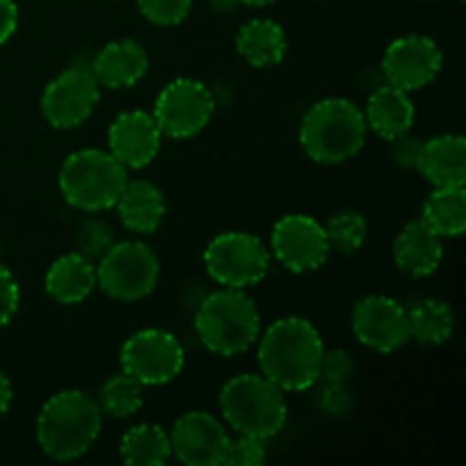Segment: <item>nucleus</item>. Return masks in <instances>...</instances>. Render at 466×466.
Instances as JSON below:
<instances>
[{"label": "nucleus", "instance_id": "nucleus-1", "mask_svg": "<svg viewBox=\"0 0 466 466\" xmlns=\"http://www.w3.org/2000/svg\"><path fill=\"white\" fill-rule=\"evenodd\" d=\"M321 335L303 317L273 321L259 339V369L282 391H305L321 380Z\"/></svg>", "mask_w": 466, "mask_h": 466}, {"label": "nucleus", "instance_id": "nucleus-2", "mask_svg": "<svg viewBox=\"0 0 466 466\" xmlns=\"http://www.w3.org/2000/svg\"><path fill=\"white\" fill-rule=\"evenodd\" d=\"M103 431V410L89 394L66 390L48 399L36 419V440L48 458L71 462L85 455Z\"/></svg>", "mask_w": 466, "mask_h": 466}, {"label": "nucleus", "instance_id": "nucleus-3", "mask_svg": "<svg viewBox=\"0 0 466 466\" xmlns=\"http://www.w3.org/2000/svg\"><path fill=\"white\" fill-rule=\"evenodd\" d=\"M367 141L364 112L349 98L314 103L303 116L300 146L319 164H339L355 157Z\"/></svg>", "mask_w": 466, "mask_h": 466}, {"label": "nucleus", "instance_id": "nucleus-4", "mask_svg": "<svg viewBox=\"0 0 466 466\" xmlns=\"http://www.w3.org/2000/svg\"><path fill=\"white\" fill-rule=\"evenodd\" d=\"M196 332L208 350L221 358L246 353L259 337V312L241 289L209 294L196 312Z\"/></svg>", "mask_w": 466, "mask_h": 466}, {"label": "nucleus", "instance_id": "nucleus-5", "mask_svg": "<svg viewBox=\"0 0 466 466\" xmlns=\"http://www.w3.org/2000/svg\"><path fill=\"white\" fill-rule=\"evenodd\" d=\"M223 419L239 435L271 440L285 428V391L268 378L244 373L223 385L218 396Z\"/></svg>", "mask_w": 466, "mask_h": 466}, {"label": "nucleus", "instance_id": "nucleus-6", "mask_svg": "<svg viewBox=\"0 0 466 466\" xmlns=\"http://www.w3.org/2000/svg\"><path fill=\"white\" fill-rule=\"evenodd\" d=\"M127 182V168L98 148L68 155L59 171V191L68 205L85 212H103L116 205Z\"/></svg>", "mask_w": 466, "mask_h": 466}, {"label": "nucleus", "instance_id": "nucleus-7", "mask_svg": "<svg viewBox=\"0 0 466 466\" xmlns=\"http://www.w3.org/2000/svg\"><path fill=\"white\" fill-rule=\"evenodd\" d=\"M159 259L141 241H114L107 253L100 255L96 267V287L109 299L132 303L141 300L157 287Z\"/></svg>", "mask_w": 466, "mask_h": 466}, {"label": "nucleus", "instance_id": "nucleus-8", "mask_svg": "<svg viewBox=\"0 0 466 466\" xmlns=\"http://www.w3.org/2000/svg\"><path fill=\"white\" fill-rule=\"evenodd\" d=\"M268 258L262 239L248 232H226L209 241L205 248V268L218 285L230 289L253 287L267 276Z\"/></svg>", "mask_w": 466, "mask_h": 466}, {"label": "nucleus", "instance_id": "nucleus-9", "mask_svg": "<svg viewBox=\"0 0 466 466\" xmlns=\"http://www.w3.org/2000/svg\"><path fill=\"white\" fill-rule=\"evenodd\" d=\"M214 114V96L203 82L177 77L168 82L155 100V121L162 135L171 139H189L198 135Z\"/></svg>", "mask_w": 466, "mask_h": 466}, {"label": "nucleus", "instance_id": "nucleus-10", "mask_svg": "<svg viewBox=\"0 0 466 466\" xmlns=\"http://www.w3.org/2000/svg\"><path fill=\"white\" fill-rule=\"evenodd\" d=\"M121 367L141 385H167L185 367V349L167 330L135 332L121 349Z\"/></svg>", "mask_w": 466, "mask_h": 466}, {"label": "nucleus", "instance_id": "nucleus-11", "mask_svg": "<svg viewBox=\"0 0 466 466\" xmlns=\"http://www.w3.org/2000/svg\"><path fill=\"white\" fill-rule=\"evenodd\" d=\"M98 98L100 85L96 82L94 73L89 68L71 66L46 86L41 96V112L50 126L68 130L91 116Z\"/></svg>", "mask_w": 466, "mask_h": 466}, {"label": "nucleus", "instance_id": "nucleus-12", "mask_svg": "<svg viewBox=\"0 0 466 466\" xmlns=\"http://www.w3.org/2000/svg\"><path fill=\"white\" fill-rule=\"evenodd\" d=\"M271 248L278 262L291 273L317 271L330 255L326 228L305 214H289L276 223Z\"/></svg>", "mask_w": 466, "mask_h": 466}, {"label": "nucleus", "instance_id": "nucleus-13", "mask_svg": "<svg viewBox=\"0 0 466 466\" xmlns=\"http://www.w3.org/2000/svg\"><path fill=\"white\" fill-rule=\"evenodd\" d=\"M441 71V50L431 36H400L382 57V76L387 85L403 91H417L431 85Z\"/></svg>", "mask_w": 466, "mask_h": 466}, {"label": "nucleus", "instance_id": "nucleus-14", "mask_svg": "<svg viewBox=\"0 0 466 466\" xmlns=\"http://www.w3.org/2000/svg\"><path fill=\"white\" fill-rule=\"evenodd\" d=\"M353 332L367 349L394 353L410 341L408 309L390 296H367L353 309Z\"/></svg>", "mask_w": 466, "mask_h": 466}, {"label": "nucleus", "instance_id": "nucleus-15", "mask_svg": "<svg viewBox=\"0 0 466 466\" xmlns=\"http://www.w3.org/2000/svg\"><path fill=\"white\" fill-rule=\"evenodd\" d=\"M171 455L187 466H221L228 446V432L218 419L208 412H187L173 423L168 435Z\"/></svg>", "mask_w": 466, "mask_h": 466}, {"label": "nucleus", "instance_id": "nucleus-16", "mask_svg": "<svg viewBox=\"0 0 466 466\" xmlns=\"http://www.w3.org/2000/svg\"><path fill=\"white\" fill-rule=\"evenodd\" d=\"M162 137L153 114L123 112L109 126V153L126 168H144L157 157Z\"/></svg>", "mask_w": 466, "mask_h": 466}, {"label": "nucleus", "instance_id": "nucleus-17", "mask_svg": "<svg viewBox=\"0 0 466 466\" xmlns=\"http://www.w3.org/2000/svg\"><path fill=\"white\" fill-rule=\"evenodd\" d=\"M89 68L98 85L107 86V89H127L146 76L148 55L139 41H112L94 55Z\"/></svg>", "mask_w": 466, "mask_h": 466}, {"label": "nucleus", "instance_id": "nucleus-18", "mask_svg": "<svg viewBox=\"0 0 466 466\" xmlns=\"http://www.w3.org/2000/svg\"><path fill=\"white\" fill-rule=\"evenodd\" d=\"M414 168L435 187H464L466 139L462 135H441L421 141Z\"/></svg>", "mask_w": 466, "mask_h": 466}, {"label": "nucleus", "instance_id": "nucleus-19", "mask_svg": "<svg viewBox=\"0 0 466 466\" xmlns=\"http://www.w3.org/2000/svg\"><path fill=\"white\" fill-rule=\"evenodd\" d=\"M441 258H444L441 237L431 230L421 218L408 223L396 237L394 262L410 278L432 276L440 268Z\"/></svg>", "mask_w": 466, "mask_h": 466}, {"label": "nucleus", "instance_id": "nucleus-20", "mask_svg": "<svg viewBox=\"0 0 466 466\" xmlns=\"http://www.w3.org/2000/svg\"><path fill=\"white\" fill-rule=\"evenodd\" d=\"M414 116H417V109L408 91L391 85L373 91L367 103V112H364L367 130H373L380 139L387 141L408 135L414 126Z\"/></svg>", "mask_w": 466, "mask_h": 466}, {"label": "nucleus", "instance_id": "nucleus-21", "mask_svg": "<svg viewBox=\"0 0 466 466\" xmlns=\"http://www.w3.org/2000/svg\"><path fill=\"white\" fill-rule=\"evenodd\" d=\"M114 208L118 209V218L127 230L137 235H150L162 226L167 200L153 182L127 180Z\"/></svg>", "mask_w": 466, "mask_h": 466}, {"label": "nucleus", "instance_id": "nucleus-22", "mask_svg": "<svg viewBox=\"0 0 466 466\" xmlns=\"http://www.w3.org/2000/svg\"><path fill=\"white\" fill-rule=\"evenodd\" d=\"M96 289V267L82 253L62 255L46 273V291L62 305H77Z\"/></svg>", "mask_w": 466, "mask_h": 466}, {"label": "nucleus", "instance_id": "nucleus-23", "mask_svg": "<svg viewBox=\"0 0 466 466\" xmlns=\"http://www.w3.org/2000/svg\"><path fill=\"white\" fill-rule=\"evenodd\" d=\"M237 50L255 68L276 66L287 55L285 30L271 18H253L237 35Z\"/></svg>", "mask_w": 466, "mask_h": 466}, {"label": "nucleus", "instance_id": "nucleus-24", "mask_svg": "<svg viewBox=\"0 0 466 466\" xmlns=\"http://www.w3.org/2000/svg\"><path fill=\"white\" fill-rule=\"evenodd\" d=\"M421 221L440 237H460L466 230L464 187H437L423 203Z\"/></svg>", "mask_w": 466, "mask_h": 466}, {"label": "nucleus", "instance_id": "nucleus-25", "mask_svg": "<svg viewBox=\"0 0 466 466\" xmlns=\"http://www.w3.org/2000/svg\"><path fill=\"white\" fill-rule=\"evenodd\" d=\"M121 458L126 464L159 466L171 458V440L159 426L139 423L123 435Z\"/></svg>", "mask_w": 466, "mask_h": 466}, {"label": "nucleus", "instance_id": "nucleus-26", "mask_svg": "<svg viewBox=\"0 0 466 466\" xmlns=\"http://www.w3.org/2000/svg\"><path fill=\"white\" fill-rule=\"evenodd\" d=\"M410 321V339H417L419 344L437 346L451 339L455 328V314L444 300L428 299L414 305L408 312Z\"/></svg>", "mask_w": 466, "mask_h": 466}, {"label": "nucleus", "instance_id": "nucleus-27", "mask_svg": "<svg viewBox=\"0 0 466 466\" xmlns=\"http://www.w3.org/2000/svg\"><path fill=\"white\" fill-rule=\"evenodd\" d=\"M98 408L114 419H126L144 405V385L126 371L112 376L98 391Z\"/></svg>", "mask_w": 466, "mask_h": 466}, {"label": "nucleus", "instance_id": "nucleus-28", "mask_svg": "<svg viewBox=\"0 0 466 466\" xmlns=\"http://www.w3.org/2000/svg\"><path fill=\"white\" fill-rule=\"evenodd\" d=\"M326 237L330 250H339L346 255L355 253L367 241V218L355 209H346L330 218V223L326 226Z\"/></svg>", "mask_w": 466, "mask_h": 466}, {"label": "nucleus", "instance_id": "nucleus-29", "mask_svg": "<svg viewBox=\"0 0 466 466\" xmlns=\"http://www.w3.org/2000/svg\"><path fill=\"white\" fill-rule=\"evenodd\" d=\"M76 244L77 253H82L85 258H100L114 244L112 226L107 221H100V218H89L77 230Z\"/></svg>", "mask_w": 466, "mask_h": 466}, {"label": "nucleus", "instance_id": "nucleus-30", "mask_svg": "<svg viewBox=\"0 0 466 466\" xmlns=\"http://www.w3.org/2000/svg\"><path fill=\"white\" fill-rule=\"evenodd\" d=\"M137 5L155 25H177L191 12V0H137Z\"/></svg>", "mask_w": 466, "mask_h": 466}, {"label": "nucleus", "instance_id": "nucleus-31", "mask_svg": "<svg viewBox=\"0 0 466 466\" xmlns=\"http://www.w3.org/2000/svg\"><path fill=\"white\" fill-rule=\"evenodd\" d=\"M267 458L264 440L250 435H239L237 440H228L223 466H258Z\"/></svg>", "mask_w": 466, "mask_h": 466}, {"label": "nucleus", "instance_id": "nucleus-32", "mask_svg": "<svg viewBox=\"0 0 466 466\" xmlns=\"http://www.w3.org/2000/svg\"><path fill=\"white\" fill-rule=\"evenodd\" d=\"M355 371V360L349 350L332 349L323 350L321 378L326 382H346Z\"/></svg>", "mask_w": 466, "mask_h": 466}, {"label": "nucleus", "instance_id": "nucleus-33", "mask_svg": "<svg viewBox=\"0 0 466 466\" xmlns=\"http://www.w3.org/2000/svg\"><path fill=\"white\" fill-rule=\"evenodd\" d=\"M21 303V291L12 273L0 264V328L7 326Z\"/></svg>", "mask_w": 466, "mask_h": 466}, {"label": "nucleus", "instance_id": "nucleus-34", "mask_svg": "<svg viewBox=\"0 0 466 466\" xmlns=\"http://www.w3.org/2000/svg\"><path fill=\"white\" fill-rule=\"evenodd\" d=\"M319 408L332 417L344 414L350 408V394L346 390V382H328L319 394Z\"/></svg>", "mask_w": 466, "mask_h": 466}, {"label": "nucleus", "instance_id": "nucleus-35", "mask_svg": "<svg viewBox=\"0 0 466 466\" xmlns=\"http://www.w3.org/2000/svg\"><path fill=\"white\" fill-rule=\"evenodd\" d=\"M396 141V150H394V159L400 164L403 168H414V164H417V155H419V148H421V141H414L410 139L408 135L399 137Z\"/></svg>", "mask_w": 466, "mask_h": 466}, {"label": "nucleus", "instance_id": "nucleus-36", "mask_svg": "<svg viewBox=\"0 0 466 466\" xmlns=\"http://www.w3.org/2000/svg\"><path fill=\"white\" fill-rule=\"evenodd\" d=\"M18 7L14 0H0V46L16 32Z\"/></svg>", "mask_w": 466, "mask_h": 466}, {"label": "nucleus", "instance_id": "nucleus-37", "mask_svg": "<svg viewBox=\"0 0 466 466\" xmlns=\"http://www.w3.org/2000/svg\"><path fill=\"white\" fill-rule=\"evenodd\" d=\"M12 399H14L12 385H9L7 378L0 373V417H3V414L9 410V405H12Z\"/></svg>", "mask_w": 466, "mask_h": 466}, {"label": "nucleus", "instance_id": "nucleus-38", "mask_svg": "<svg viewBox=\"0 0 466 466\" xmlns=\"http://www.w3.org/2000/svg\"><path fill=\"white\" fill-rule=\"evenodd\" d=\"M209 5H212L217 12L226 14V12H232V9L237 7V5H241L239 0H209Z\"/></svg>", "mask_w": 466, "mask_h": 466}, {"label": "nucleus", "instance_id": "nucleus-39", "mask_svg": "<svg viewBox=\"0 0 466 466\" xmlns=\"http://www.w3.org/2000/svg\"><path fill=\"white\" fill-rule=\"evenodd\" d=\"M241 5H250V7H264V5H271L276 0H239Z\"/></svg>", "mask_w": 466, "mask_h": 466}]
</instances>
